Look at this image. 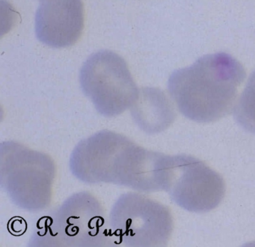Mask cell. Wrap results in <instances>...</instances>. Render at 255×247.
I'll use <instances>...</instances> for the list:
<instances>
[{"instance_id": "obj_1", "label": "cell", "mask_w": 255, "mask_h": 247, "mask_svg": "<svg viewBox=\"0 0 255 247\" xmlns=\"http://www.w3.org/2000/svg\"><path fill=\"white\" fill-rule=\"evenodd\" d=\"M171 165V156L107 130L80 141L70 159L71 172L83 182L116 184L141 193L166 191Z\"/></svg>"}, {"instance_id": "obj_2", "label": "cell", "mask_w": 255, "mask_h": 247, "mask_svg": "<svg viewBox=\"0 0 255 247\" xmlns=\"http://www.w3.org/2000/svg\"><path fill=\"white\" fill-rule=\"evenodd\" d=\"M246 77L244 67L230 55H207L174 71L168 80V91L186 118L210 123L231 112Z\"/></svg>"}, {"instance_id": "obj_3", "label": "cell", "mask_w": 255, "mask_h": 247, "mask_svg": "<svg viewBox=\"0 0 255 247\" xmlns=\"http://www.w3.org/2000/svg\"><path fill=\"white\" fill-rule=\"evenodd\" d=\"M105 210L87 191L74 193L56 211L42 217L30 247H93L118 245Z\"/></svg>"}, {"instance_id": "obj_4", "label": "cell", "mask_w": 255, "mask_h": 247, "mask_svg": "<svg viewBox=\"0 0 255 247\" xmlns=\"http://www.w3.org/2000/svg\"><path fill=\"white\" fill-rule=\"evenodd\" d=\"M0 160L1 186L14 205L29 212L50 205L56 165L48 155L7 141L1 144Z\"/></svg>"}, {"instance_id": "obj_5", "label": "cell", "mask_w": 255, "mask_h": 247, "mask_svg": "<svg viewBox=\"0 0 255 247\" xmlns=\"http://www.w3.org/2000/svg\"><path fill=\"white\" fill-rule=\"evenodd\" d=\"M110 226L118 245L165 247L173 231L169 208L145 195L129 192L112 208Z\"/></svg>"}, {"instance_id": "obj_6", "label": "cell", "mask_w": 255, "mask_h": 247, "mask_svg": "<svg viewBox=\"0 0 255 247\" xmlns=\"http://www.w3.org/2000/svg\"><path fill=\"white\" fill-rule=\"evenodd\" d=\"M80 82L83 93L106 117L130 108L139 93L125 61L110 50L97 52L86 60Z\"/></svg>"}, {"instance_id": "obj_7", "label": "cell", "mask_w": 255, "mask_h": 247, "mask_svg": "<svg viewBox=\"0 0 255 247\" xmlns=\"http://www.w3.org/2000/svg\"><path fill=\"white\" fill-rule=\"evenodd\" d=\"M166 192L186 211L205 213L216 208L225 194L223 178L202 161L187 155L172 156Z\"/></svg>"}, {"instance_id": "obj_8", "label": "cell", "mask_w": 255, "mask_h": 247, "mask_svg": "<svg viewBox=\"0 0 255 247\" xmlns=\"http://www.w3.org/2000/svg\"><path fill=\"white\" fill-rule=\"evenodd\" d=\"M84 27L82 0H41L35 14L37 38L53 48L71 47Z\"/></svg>"}, {"instance_id": "obj_9", "label": "cell", "mask_w": 255, "mask_h": 247, "mask_svg": "<svg viewBox=\"0 0 255 247\" xmlns=\"http://www.w3.org/2000/svg\"><path fill=\"white\" fill-rule=\"evenodd\" d=\"M132 118L146 133L156 134L168 129L175 120L174 107L160 89L144 87L130 108Z\"/></svg>"}, {"instance_id": "obj_10", "label": "cell", "mask_w": 255, "mask_h": 247, "mask_svg": "<svg viewBox=\"0 0 255 247\" xmlns=\"http://www.w3.org/2000/svg\"><path fill=\"white\" fill-rule=\"evenodd\" d=\"M234 118L245 130L255 134V71L249 77L244 91L236 105Z\"/></svg>"}]
</instances>
